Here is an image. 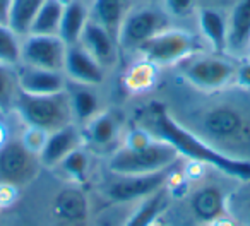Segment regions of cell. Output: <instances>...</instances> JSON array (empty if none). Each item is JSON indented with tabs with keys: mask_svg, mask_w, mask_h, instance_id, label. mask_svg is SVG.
<instances>
[{
	"mask_svg": "<svg viewBox=\"0 0 250 226\" xmlns=\"http://www.w3.org/2000/svg\"><path fill=\"white\" fill-rule=\"evenodd\" d=\"M87 21H89V5L84 0H69L63 7L59 31V36L65 41L67 46L79 43Z\"/></svg>",
	"mask_w": 250,
	"mask_h": 226,
	"instance_id": "cell-21",
	"label": "cell"
},
{
	"mask_svg": "<svg viewBox=\"0 0 250 226\" xmlns=\"http://www.w3.org/2000/svg\"><path fill=\"white\" fill-rule=\"evenodd\" d=\"M12 0H0V24L9 26V14H11Z\"/></svg>",
	"mask_w": 250,
	"mask_h": 226,
	"instance_id": "cell-33",
	"label": "cell"
},
{
	"mask_svg": "<svg viewBox=\"0 0 250 226\" xmlns=\"http://www.w3.org/2000/svg\"><path fill=\"white\" fill-rule=\"evenodd\" d=\"M18 74L16 67L2 65L0 63V111L7 115L14 106L16 94H18Z\"/></svg>",
	"mask_w": 250,
	"mask_h": 226,
	"instance_id": "cell-28",
	"label": "cell"
},
{
	"mask_svg": "<svg viewBox=\"0 0 250 226\" xmlns=\"http://www.w3.org/2000/svg\"><path fill=\"white\" fill-rule=\"evenodd\" d=\"M43 0H12L11 14H9V26L21 38L29 35L33 21L42 7Z\"/></svg>",
	"mask_w": 250,
	"mask_h": 226,
	"instance_id": "cell-25",
	"label": "cell"
},
{
	"mask_svg": "<svg viewBox=\"0 0 250 226\" xmlns=\"http://www.w3.org/2000/svg\"><path fill=\"white\" fill-rule=\"evenodd\" d=\"M84 146L83 127L70 123L67 127L55 130L48 136L43 151L40 153V161L43 168H57L62 160H65L72 151Z\"/></svg>",
	"mask_w": 250,
	"mask_h": 226,
	"instance_id": "cell-13",
	"label": "cell"
},
{
	"mask_svg": "<svg viewBox=\"0 0 250 226\" xmlns=\"http://www.w3.org/2000/svg\"><path fill=\"white\" fill-rule=\"evenodd\" d=\"M0 63L9 67L21 65V36L7 24H0Z\"/></svg>",
	"mask_w": 250,
	"mask_h": 226,
	"instance_id": "cell-27",
	"label": "cell"
},
{
	"mask_svg": "<svg viewBox=\"0 0 250 226\" xmlns=\"http://www.w3.org/2000/svg\"><path fill=\"white\" fill-rule=\"evenodd\" d=\"M250 46V0H236L228 14L226 55L247 59Z\"/></svg>",
	"mask_w": 250,
	"mask_h": 226,
	"instance_id": "cell-15",
	"label": "cell"
},
{
	"mask_svg": "<svg viewBox=\"0 0 250 226\" xmlns=\"http://www.w3.org/2000/svg\"><path fill=\"white\" fill-rule=\"evenodd\" d=\"M132 7V0H93L89 4V19L103 26L118 41L122 22Z\"/></svg>",
	"mask_w": 250,
	"mask_h": 226,
	"instance_id": "cell-20",
	"label": "cell"
},
{
	"mask_svg": "<svg viewBox=\"0 0 250 226\" xmlns=\"http://www.w3.org/2000/svg\"><path fill=\"white\" fill-rule=\"evenodd\" d=\"M48 136H50V134L46 132V130L38 129V127L26 125L24 130H22V136L19 137V139H21V143L24 144V146L28 147L31 153H35V154H38V156H40V153H42L43 147H45Z\"/></svg>",
	"mask_w": 250,
	"mask_h": 226,
	"instance_id": "cell-30",
	"label": "cell"
},
{
	"mask_svg": "<svg viewBox=\"0 0 250 226\" xmlns=\"http://www.w3.org/2000/svg\"><path fill=\"white\" fill-rule=\"evenodd\" d=\"M199 52H208L201 35H194L187 29L167 28L141 45L136 53L158 67H175L184 59Z\"/></svg>",
	"mask_w": 250,
	"mask_h": 226,
	"instance_id": "cell-6",
	"label": "cell"
},
{
	"mask_svg": "<svg viewBox=\"0 0 250 226\" xmlns=\"http://www.w3.org/2000/svg\"><path fill=\"white\" fill-rule=\"evenodd\" d=\"M161 7L170 18H188L197 11V0H161Z\"/></svg>",
	"mask_w": 250,
	"mask_h": 226,
	"instance_id": "cell-31",
	"label": "cell"
},
{
	"mask_svg": "<svg viewBox=\"0 0 250 226\" xmlns=\"http://www.w3.org/2000/svg\"><path fill=\"white\" fill-rule=\"evenodd\" d=\"M247 59H250V46H249V53H247Z\"/></svg>",
	"mask_w": 250,
	"mask_h": 226,
	"instance_id": "cell-37",
	"label": "cell"
},
{
	"mask_svg": "<svg viewBox=\"0 0 250 226\" xmlns=\"http://www.w3.org/2000/svg\"><path fill=\"white\" fill-rule=\"evenodd\" d=\"M89 153H87V147L83 146L79 149L72 151L65 160H62V163L57 166V170H60L65 178L72 184H84L89 177Z\"/></svg>",
	"mask_w": 250,
	"mask_h": 226,
	"instance_id": "cell-26",
	"label": "cell"
},
{
	"mask_svg": "<svg viewBox=\"0 0 250 226\" xmlns=\"http://www.w3.org/2000/svg\"><path fill=\"white\" fill-rule=\"evenodd\" d=\"M240 226H242V225H240ZM243 226H250V211L247 212L245 219H243Z\"/></svg>",
	"mask_w": 250,
	"mask_h": 226,
	"instance_id": "cell-35",
	"label": "cell"
},
{
	"mask_svg": "<svg viewBox=\"0 0 250 226\" xmlns=\"http://www.w3.org/2000/svg\"><path fill=\"white\" fill-rule=\"evenodd\" d=\"M18 87L28 94H55L65 91L67 77L63 72L48 69H38L29 65H18Z\"/></svg>",
	"mask_w": 250,
	"mask_h": 226,
	"instance_id": "cell-16",
	"label": "cell"
},
{
	"mask_svg": "<svg viewBox=\"0 0 250 226\" xmlns=\"http://www.w3.org/2000/svg\"><path fill=\"white\" fill-rule=\"evenodd\" d=\"M149 226H167V225H165V223H161L160 219H156V221H154L153 225H149Z\"/></svg>",
	"mask_w": 250,
	"mask_h": 226,
	"instance_id": "cell-36",
	"label": "cell"
},
{
	"mask_svg": "<svg viewBox=\"0 0 250 226\" xmlns=\"http://www.w3.org/2000/svg\"><path fill=\"white\" fill-rule=\"evenodd\" d=\"M84 146L89 151L101 154H110L124 144V122L115 110L100 111L93 120L83 127Z\"/></svg>",
	"mask_w": 250,
	"mask_h": 226,
	"instance_id": "cell-11",
	"label": "cell"
},
{
	"mask_svg": "<svg viewBox=\"0 0 250 226\" xmlns=\"http://www.w3.org/2000/svg\"><path fill=\"white\" fill-rule=\"evenodd\" d=\"M235 84L243 89L250 91V59L243 60L242 63L236 65V76H235Z\"/></svg>",
	"mask_w": 250,
	"mask_h": 226,
	"instance_id": "cell-32",
	"label": "cell"
},
{
	"mask_svg": "<svg viewBox=\"0 0 250 226\" xmlns=\"http://www.w3.org/2000/svg\"><path fill=\"white\" fill-rule=\"evenodd\" d=\"M57 211L67 219H77L86 214V199L74 188L65 190L57 197Z\"/></svg>",
	"mask_w": 250,
	"mask_h": 226,
	"instance_id": "cell-29",
	"label": "cell"
},
{
	"mask_svg": "<svg viewBox=\"0 0 250 226\" xmlns=\"http://www.w3.org/2000/svg\"><path fill=\"white\" fill-rule=\"evenodd\" d=\"M63 7V0H43L29 35H59Z\"/></svg>",
	"mask_w": 250,
	"mask_h": 226,
	"instance_id": "cell-24",
	"label": "cell"
},
{
	"mask_svg": "<svg viewBox=\"0 0 250 226\" xmlns=\"http://www.w3.org/2000/svg\"><path fill=\"white\" fill-rule=\"evenodd\" d=\"M151 115H153L156 137L170 143L180 153L182 158L211 166L238 182H250V161L235 160V158H229L216 151L197 134H194L184 123L178 122L163 103L154 101L151 104Z\"/></svg>",
	"mask_w": 250,
	"mask_h": 226,
	"instance_id": "cell-2",
	"label": "cell"
},
{
	"mask_svg": "<svg viewBox=\"0 0 250 226\" xmlns=\"http://www.w3.org/2000/svg\"><path fill=\"white\" fill-rule=\"evenodd\" d=\"M235 59L226 53L199 52L175 65L178 76L199 93H216L235 84Z\"/></svg>",
	"mask_w": 250,
	"mask_h": 226,
	"instance_id": "cell-4",
	"label": "cell"
},
{
	"mask_svg": "<svg viewBox=\"0 0 250 226\" xmlns=\"http://www.w3.org/2000/svg\"><path fill=\"white\" fill-rule=\"evenodd\" d=\"M216 151L235 160L250 161V91L233 86L208 93L184 123Z\"/></svg>",
	"mask_w": 250,
	"mask_h": 226,
	"instance_id": "cell-1",
	"label": "cell"
},
{
	"mask_svg": "<svg viewBox=\"0 0 250 226\" xmlns=\"http://www.w3.org/2000/svg\"><path fill=\"white\" fill-rule=\"evenodd\" d=\"M201 38L212 53H226L228 38V16L212 7H201L195 11Z\"/></svg>",
	"mask_w": 250,
	"mask_h": 226,
	"instance_id": "cell-17",
	"label": "cell"
},
{
	"mask_svg": "<svg viewBox=\"0 0 250 226\" xmlns=\"http://www.w3.org/2000/svg\"><path fill=\"white\" fill-rule=\"evenodd\" d=\"M67 45L59 35H28L21 38V65L63 72Z\"/></svg>",
	"mask_w": 250,
	"mask_h": 226,
	"instance_id": "cell-10",
	"label": "cell"
},
{
	"mask_svg": "<svg viewBox=\"0 0 250 226\" xmlns=\"http://www.w3.org/2000/svg\"><path fill=\"white\" fill-rule=\"evenodd\" d=\"M67 94H69L70 106H72V115L74 122L77 125L84 127L89 120L103 111V100L101 94L98 93L96 86H87V84L72 82L67 79Z\"/></svg>",
	"mask_w": 250,
	"mask_h": 226,
	"instance_id": "cell-18",
	"label": "cell"
},
{
	"mask_svg": "<svg viewBox=\"0 0 250 226\" xmlns=\"http://www.w3.org/2000/svg\"><path fill=\"white\" fill-rule=\"evenodd\" d=\"M180 160V153L170 143L153 137L141 146H118L113 153L108 154L106 168L115 177L149 175L175 166Z\"/></svg>",
	"mask_w": 250,
	"mask_h": 226,
	"instance_id": "cell-3",
	"label": "cell"
},
{
	"mask_svg": "<svg viewBox=\"0 0 250 226\" xmlns=\"http://www.w3.org/2000/svg\"><path fill=\"white\" fill-rule=\"evenodd\" d=\"M12 111L24 125L38 127L48 134L76 123L67 91L55 94H28L18 91Z\"/></svg>",
	"mask_w": 250,
	"mask_h": 226,
	"instance_id": "cell-5",
	"label": "cell"
},
{
	"mask_svg": "<svg viewBox=\"0 0 250 226\" xmlns=\"http://www.w3.org/2000/svg\"><path fill=\"white\" fill-rule=\"evenodd\" d=\"M170 28V16L156 5H134L118 31L120 50L136 53L141 45Z\"/></svg>",
	"mask_w": 250,
	"mask_h": 226,
	"instance_id": "cell-7",
	"label": "cell"
},
{
	"mask_svg": "<svg viewBox=\"0 0 250 226\" xmlns=\"http://www.w3.org/2000/svg\"><path fill=\"white\" fill-rule=\"evenodd\" d=\"M79 45L84 50H87L106 70L113 69L118 63L120 46H118L117 38L110 31H106L103 26L91 21V19L87 21L86 28H84Z\"/></svg>",
	"mask_w": 250,
	"mask_h": 226,
	"instance_id": "cell-14",
	"label": "cell"
},
{
	"mask_svg": "<svg viewBox=\"0 0 250 226\" xmlns=\"http://www.w3.org/2000/svg\"><path fill=\"white\" fill-rule=\"evenodd\" d=\"M7 141H11V132H9V127L5 123V117H0V147Z\"/></svg>",
	"mask_w": 250,
	"mask_h": 226,
	"instance_id": "cell-34",
	"label": "cell"
},
{
	"mask_svg": "<svg viewBox=\"0 0 250 226\" xmlns=\"http://www.w3.org/2000/svg\"><path fill=\"white\" fill-rule=\"evenodd\" d=\"M0 117H5V113H2V111H0Z\"/></svg>",
	"mask_w": 250,
	"mask_h": 226,
	"instance_id": "cell-38",
	"label": "cell"
},
{
	"mask_svg": "<svg viewBox=\"0 0 250 226\" xmlns=\"http://www.w3.org/2000/svg\"><path fill=\"white\" fill-rule=\"evenodd\" d=\"M190 211L204 225L228 216V199L218 185H204L190 197Z\"/></svg>",
	"mask_w": 250,
	"mask_h": 226,
	"instance_id": "cell-19",
	"label": "cell"
},
{
	"mask_svg": "<svg viewBox=\"0 0 250 226\" xmlns=\"http://www.w3.org/2000/svg\"><path fill=\"white\" fill-rule=\"evenodd\" d=\"M158 69L160 67L154 65L153 62H149L144 57H139L127 67V70L124 72V89L129 91L130 94H144L149 93L158 81Z\"/></svg>",
	"mask_w": 250,
	"mask_h": 226,
	"instance_id": "cell-22",
	"label": "cell"
},
{
	"mask_svg": "<svg viewBox=\"0 0 250 226\" xmlns=\"http://www.w3.org/2000/svg\"><path fill=\"white\" fill-rule=\"evenodd\" d=\"M173 168V166H171ZM171 168L149 175H130V177H117V180L108 182L103 192L110 201L117 204H136L151 194L168 187ZM115 177V175H113Z\"/></svg>",
	"mask_w": 250,
	"mask_h": 226,
	"instance_id": "cell-9",
	"label": "cell"
},
{
	"mask_svg": "<svg viewBox=\"0 0 250 226\" xmlns=\"http://www.w3.org/2000/svg\"><path fill=\"white\" fill-rule=\"evenodd\" d=\"M42 166L40 156L28 149L21 139H11L0 147V184L21 188L31 184Z\"/></svg>",
	"mask_w": 250,
	"mask_h": 226,
	"instance_id": "cell-8",
	"label": "cell"
},
{
	"mask_svg": "<svg viewBox=\"0 0 250 226\" xmlns=\"http://www.w3.org/2000/svg\"><path fill=\"white\" fill-rule=\"evenodd\" d=\"M63 74L69 81L87 86H103L106 81V69L87 50L77 45L67 46Z\"/></svg>",
	"mask_w": 250,
	"mask_h": 226,
	"instance_id": "cell-12",
	"label": "cell"
},
{
	"mask_svg": "<svg viewBox=\"0 0 250 226\" xmlns=\"http://www.w3.org/2000/svg\"><path fill=\"white\" fill-rule=\"evenodd\" d=\"M168 195L170 188L165 187L161 190L151 194L149 197L136 202L134 209L129 212V218L124 226H149L156 219H160V214L168 205Z\"/></svg>",
	"mask_w": 250,
	"mask_h": 226,
	"instance_id": "cell-23",
	"label": "cell"
}]
</instances>
